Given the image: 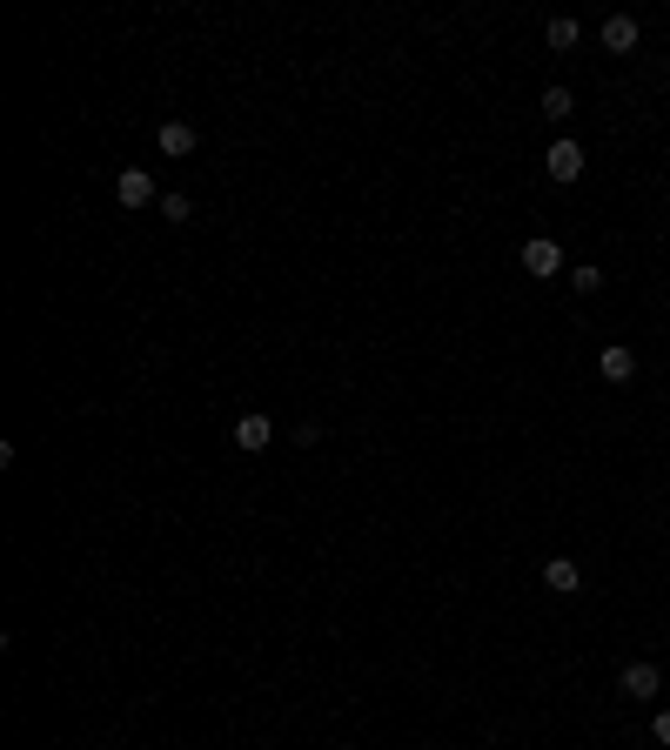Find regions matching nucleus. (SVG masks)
<instances>
[{
    "label": "nucleus",
    "mask_w": 670,
    "mask_h": 750,
    "mask_svg": "<svg viewBox=\"0 0 670 750\" xmlns=\"http://www.w3.org/2000/svg\"><path fill=\"white\" fill-rule=\"evenodd\" d=\"M563 248L550 242V235H530V242H523V275H536V282H550V275H563Z\"/></svg>",
    "instance_id": "obj_1"
},
{
    "label": "nucleus",
    "mask_w": 670,
    "mask_h": 750,
    "mask_svg": "<svg viewBox=\"0 0 670 750\" xmlns=\"http://www.w3.org/2000/svg\"><path fill=\"white\" fill-rule=\"evenodd\" d=\"M637 41H644V27L630 21V14H610V21H603V47H610V54H637Z\"/></svg>",
    "instance_id": "obj_6"
},
{
    "label": "nucleus",
    "mask_w": 670,
    "mask_h": 750,
    "mask_svg": "<svg viewBox=\"0 0 670 750\" xmlns=\"http://www.w3.org/2000/svg\"><path fill=\"white\" fill-rule=\"evenodd\" d=\"M650 737H657V744L670 750V710H657V724H650Z\"/></svg>",
    "instance_id": "obj_14"
},
{
    "label": "nucleus",
    "mask_w": 670,
    "mask_h": 750,
    "mask_svg": "<svg viewBox=\"0 0 670 750\" xmlns=\"http://www.w3.org/2000/svg\"><path fill=\"white\" fill-rule=\"evenodd\" d=\"M155 208H161V221H188V215H195V201H188V195H161Z\"/></svg>",
    "instance_id": "obj_12"
},
{
    "label": "nucleus",
    "mask_w": 670,
    "mask_h": 750,
    "mask_svg": "<svg viewBox=\"0 0 670 750\" xmlns=\"http://www.w3.org/2000/svg\"><path fill=\"white\" fill-rule=\"evenodd\" d=\"M617 690H624L630 704H644V697H657V690H664V670H657V663H624Z\"/></svg>",
    "instance_id": "obj_2"
},
{
    "label": "nucleus",
    "mask_w": 670,
    "mask_h": 750,
    "mask_svg": "<svg viewBox=\"0 0 670 750\" xmlns=\"http://www.w3.org/2000/svg\"><path fill=\"white\" fill-rule=\"evenodd\" d=\"M597 369H603V382H630V375H637V355H630L624 342H610V349L597 355Z\"/></svg>",
    "instance_id": "obj_8"
},
{
    "label": "nucleus",
    "mask_w": 670,
    "mask_h": 750,
    "mask_svg": "<svg viewBox=\"0 0 670 750\" xmlns=\"http://www.w3.org/2000/svg\"><path fill=\"white\" fill-rule=\"evenodd\" d=\"M570 282H577V295H597V288H603V268H570Z\"/></svg>",
    "instance_id": "obj_13"
},
{
    "label": "nucleus",
    "mask_w": 670,
    "mask_h": 750,
    "mask_svg": "<svg viewBox=\"0 0 670 750\" xmlns=\"http://www.w3.org/2000/svg\"><path fill=\"white\" fill-rule=\"evenodd\" d=\"M543 114H550V121H570V114H577V94L570 88H543Z\"/></svg>",
    "instance_id": "obj_10"
},
{
    "label": "nucleus",
    "mask_w": 670,
    "mask_h": 750,
    "mask_svg": "<svg viewBox=\"0 0 670 750\" xmlns=\"http://www.w3.org/2000/svg\"><path fill=\"white\" fill-rule=\"evenodd\" d=\"M543 175L570 188V181L583 175V148H577V141H550V155H543Z\"/></svg>",
    "instance_id": "obj_3"
},
{
    "label": "nucleus",
    "mask_w": 670,
    "mask_h": 750,
    "mask_svg": "<svg viewBox=\"0 0 670 750\" xmlns=\"http://www.w3.org/2000/svg\"><path fill=\"white\" fill-rule=\"evenodd\" d=\"M550 47H557V54H570V47H577V21H570V14H557V21H550Z\"/></svg>",
    "instance_id": "obj_11"
},
{
    "label": "nucleus",
    "mask_w": 670,
    "mask_h": 750,
    "mask_svg": "<svg viewBox=\"0 0 670 750\" xmlns=\"http://www.w3.org/2000/svg\"><path fill=\"white\" fill-rule=\"evenodd\" d=\"M161 155H168V161L195 155V128H188V121H168V128H161Z\"/></svg>",
    "instance_id": "obj_9"
},
{
    "label": "nucleus",
    "mask_w": 670,
    "mask_h": 750,
    "mask_svg": "<svg viewBox=\"0 0 670 750\" xmlns=\"http://www.w3.org/2000/svg\"><path fill=\"white\" fill-rule=\"evenodd\" d=\"M268 442H275V422H268L262 409H248V416L235 422V449H248V456H262Z\"/></svg>",
    "instance_id": "obj_5"
},
{
    "label": "nucleus",
    "mask_w": 670,
    "mask_h": 750,
    "mask_svg": "<svg viewBox=\"0 0 670 750\" xmlns=\"http://www.w3.org/2000/svg\"><path fill=\"white\" fill-rule=\"evenodd\" d=\"M114 201H121V208H148V201H161V195H155V181H148V168H121Z\"/></svg>",
    "instance_id": "obj_4"
},
{
    "label": "nucleus",
    "mask_w": 670,
    "mask_h": 750,
    "mask_svg": "<svg viewBox=\"0 0 670 750\" xmlns=\"http://www.w3.org/2000/svg\"><path fill=\"white\" fill-rule=\"evenodd\" d=\"M543 590H557V596H577L583 590V570L570 563V556H550L543 563Z\"/></svg>",
    "instance_id": "obj_7"
}]
</instances>
